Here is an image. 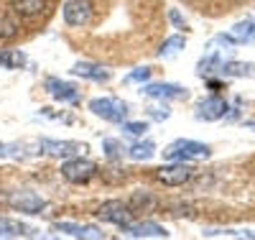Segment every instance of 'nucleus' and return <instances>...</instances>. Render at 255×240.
Masks as SVG:
<instances>
[{
    "label": "nucleus",
    "mask_w": 255,
    "mask_h": 240,
    "mask_svg": "<svg viewBox=\"0 0 255 240\" xmlns=\"http://www.w3.org/2000/svg\"><path fill=\"white\" fill-rule=\"evenodd\" d=\"M220 74L222 77H250V79H255V64H248V61H225L220 67Z\"/></svg>",
    "instance_id": "17"
},
{
    "label": "nucleus",
    "mask_w": 255,
    "mask_h": 240,
    "mask_svg": "<svg viewBox=\"0 0 255 240\" xmlns=\"http://www.w3.org/2000/svg\"><path fill=\"white\" fill-rule=\"evenodd\" d=\"M133 210L130 205H125L120 200H108V202H102L100 210H97V217L102 223H110V225H118V228H125V225H130L133 223Z\"/></svg>",
    "instance_id": "3"
},
{
    "label": "nucleus",
    "mask_w": 255,
    "mask_h": 240,
    "mask_svg": "<svg viewBox=\"0 0 255 240\" xmlns=\"http://www.w3.org/2000/svg\"><path fill=\"white\" fill-rule=\"evenodd\" d=\"M123 238H130V240H140V238H168V230L158 223H130L123 228Z\"/></svg>",
    "instance_id": "11"
},
{
    "label": "nucleus",
    "mask_w": 255,
    "mask_h": 240,
    "mask_svg": "<svg viewBox=\"0 0 255 240\" xmlns=\"http://www.w3.org/2000/svg\"><path fill=\"white\" fill-rule=\"evenodd\" d=\"M209 156H212V148L207 143L186 141V138L168 143L166 151H163V159H168V161H204Z\"/></svg>",
    "instance_id": "1"
},
{
    "label": "nucleus",
    "mask_w": 255,
    "mask_h": 240,
    "mask_svg": "<svg viewBox=\"0 0 255 240\" xmlns=\"http://www.w3.org/2000/svg\"><path fill=\"white\" fill-rule=\"evenodd\" d=\"M156 177L166 187H181V184H186L191 177H194V169L186 166L184 161H174V164H168V166H161L156 171Z\"/></svg>",
    "instance_id": "8"
},
{
    "label": "nucleus",
    "mask_w": 255,
    "mask_h": 240,
    "mask_svg": "<svg viewBox=\"0 0 255 240\" xmlns=\"http://www.w3.org/2000/svg\"><path fill=\"white\" fill-rule=\"evenodd\" d=\"M168 18H171V23H174L176 28H186V20L179 15V10H176V8H171V10H168Z\"/></svg>",
    "instance_id": "28"
},
{
    "label": "nucleus",
    "mask_w": 255,
    "mask_h": 240,
    "mask_svg": "<svg viewBox=\"0 0 255 240\" xmlns=\"http://www.w3.org/2000/svg\"><path fill=\"white\" fill-rule=\"evenodd\" d=\"M151 115H153L156 120H166L168 115H171V110H166V107H163V110H158V107H153V110H151Z\"/></svg>",
    "instance_id": "29"
},
{
    "label": "nucleus",
    "mask_w": 255,
    "mask_h": 240,
    "mask_svg": "<svg viewBox=\"0 0 255 240\" xmlns=\"http://www.w3.org/2000/svg\"><path fill=\"white\" fill-rule=\"evenodd\" d=\"M204 238H240V240H255L253 230H204Z\"/></svg>",
    "instance_id": "23"
},
{
    "label": "nucleus",
    "mask_w": 255,
    "mask_h": 240,
    "mask_svg": "<svg viewBox=\"0 0 255 240\" xmlns=\"http://www.w3.org/2000/svg\"><path fill=\"white\" fill-rule=\"evenodd\" d=\"M8 205L18 212H26V215H41V210L46 207V200L33 189H18V192L8 194Z\"/></svg>",
    "instance_id": "5"
},
{
    "label": "nucleus",
    "mask_w": 255,
    "mask_h": 240,
    "mask_svg": "<svg viewBox=\"0 0 255 240\" xmlns=\"http://www.w3.org/2000/svg\"><path fill=\"white\" fill-rule=\"evenodd\" d=\"M92 15H95V5L92 0H67L64 3V20L69 26H90L92 23Z\"/></svg>",
    "instance_id": "6"
},
{
    "label": "nucleus",
    "mask_w": 255,
    "mask_h": 240,
    "mask_svg": "<svg viewBox=\"0 0 255 240\" xmlns=\"http://www.w3.org/2000/svg\"><path fill=\"white\" fill-rule=\"evenodd\" d=\"M227 38L232 43H255V18H245L230 28Z\"/></svg>",
    "instance_id": "15"
},
{
    "label": "nucleus",
    "mask_w": 255,
    "mask_h": 240,
    "mask_svg": "<svg viewBox=\"0 0 255 240\" xmlns=\"http://www.w3.org/2000/svg\"><path fill=\"white\" fill-rule=\"evenodd\" d=\"M140 92L153 100H184L189 95L186 87L174 84V82H148V84H143Z\"/></svg>",
    "instance_id": "9"
},
{
    "label": "nucleus",
    "mask_w": 255,
    "mask_h": 240,
    "mask_svg": "<svg viewBox=\"0 0 255 240\" xmlns=\"http://www.w3.org/2000/svg\"><path fill=\"white\" fill-rule=\"evenodd\" d=\"M61 177L69 184H87L90 179L97 177V164L90 159H82V156L67 159L61 164Z\"/></svg>",
    "instance_id": "2"
},
{
    "label": "nucleus",
    "mask_w": 255,
    "mask_h": 240,
    "mask_svg": "<svg viewBox=\"0 0 255 240\" xmlns=\"http://www.w3.org/2000/svg\"><path fill=\"white\" fill-rule=\"evenodd\" d=\"M36 228L20 223V220H10V217H0V238H28L33 235Z\"/></svg>",
    "instance_id": "16"
},
{
    "label": "nucleus",
    "mask_w": 255,
    "mask_h": 240,
    "mask_svg": "<svg viewBox=\"0 0 255 240\" xmlns=\"http://www.w3.org/2000/svg\"><path fill=\"white\" fill-rule=\"evenodd\" d=\"M54 233L69 235V238H79V240H102L105 233L97 225H77V223H54L51 225Z\"/></svg>",
    "instance_id": "10"
},
{
    "label": "nucleus",
    "mask_w": 255,
    "mask_h": 240,
    "mask_svg": "<svg viewBox=\"0 0 255 240\" xmlns=\"http://www.w3.org/2000/svg\"><path fill=\"white\" fill-rule=\"evenodd\" d=\"M230 110L227 107V102L222 100V97H217V95H212V97H204L199 105H197V120H207V123H212V120H220V118H225V113Z\"/></svg>",
    "instance_id": "12"
},
{
    "label": "nucleus",
    "mask_w": 255,
    "mask_h": 240,
    "mask_svg": "<svg viewBox=\"0 0 255 240\" xmlns=\"http://www.w3.org/2000/svg\"><path fill=\"white\" fill-rule=\"evenodd\" d=\"M3 154H5V146H3V143H0V156H3Z\"/></svg>",
    "instance_id": "31"
},
{
    "label": "nucleus",
    "mask_w": 255,
    "mask_h": 240,
    "mask_svg": "<svg viewBox=\"0 0 255 240\" xmlns=\"http://www.w3.org/2000/svg\"><path fill=\"white\" fill-rule=\"evenodd\" d=\"M41 148H44V154L56 156V159H74V156H84L90 151L87 143H79V141H51V138L41 141Z\"/></svg>",
    "instance_id": "7"
},
{
    "label": "nucleus",
    "mask_w": 255,
    "mask_h": 240,
    "mask_svg": "<svg viewBox=\"0 0 255 240\" xmlns=\"http://www.w3.org/2000/svg\"><path fill=\"white\" fill-rule=\"evenodd\" d=\"M72 74H77L82 79H92V82H108L113 77L102 64H95V61H77L72 67Z\"/></svg>",
    "instance_id": "14"
},
{
    "label": "nucleus",
    "mask_w": 255,
    "mask_h": 240,
    "mask_svg": "<svg viewBox=\"0 0 255 240\" xmlns=\"http://www.w3.org/2000/svg\"><path fill=\"white\" fill-rule=\"evenodd\" d=\"M184 46H186V38H184V36H171V38H166V41L161 43L158 56H174V54H179Z\"/></svg>",
    "instance_id": "22"
},
{
    "label": "nucleus",
    "mask_w": 255,
    "mask_h": 240,
    "mask_svg": "<svg viewBox=\"0 0 255 240\" xmlns=\"http://www.w3.org/2000/svg\"><path fill=\"white\" fill-rule=\"evenodd\" d=\"M128 205H130L133 212H148V210H153V207H156V200H153L148 192L140 189V192H133V200L128 202Z\"/></svg>",
    "instance_id": "21"
},
{
    "label": "nucleus",
    "mask_w": 255,
    "mask_h": 240,
    "mask_svg": "<svg viewBox=\"0 0 255 240\" xmlns=\"http://www.w3.org/2000/svg\"><path fill=\"white\" fill-rule=\"evenodd\" d=\"M145 130H148V123H143V120H123V133L133 136V138L145 136Z\"/></svg>",
    "instance_id": "25"
},
{
    "label": "nucleus",
    "mask_w": 255,
    "mask_h": 240,
    "mask_svg": "<svg viewBox=\"0 0 255 240\" xmlns=\"http://www.w3.org/2000/svg\"><path fill=\"white\" fill-rule=\"evenodd\" d=\"M18 33V20L8 13H0V38H13Z\"/></svg>",
    "instance_id": "24"
},
{
    "label": "nucleus",
    "mask_w": 255,
    "mask_h": 240,
    "mask_svg": "<svg viewBox=\"0 0 255 240\" xmlns=\"http://www.w3.org/2000/svg\"><path fill=\"white\" fill-rule=\"evenodd\" d=\"M151 74H153V69H151V67H138V69H133L130 74L125 77V84H135V82H148V79H151Z\"/></svg>",
    "instance_id": "26"
},
{
    "label": "nucleus",
    "mask_w": 255,
    "mask_h": 240,
    "mask_svg": "<svg viewBox=\"0 0 255 240\" xmlns=\"http://www.w3.org/2000/svg\"><path fill=\"white\" fill-rule=\"evenodd\" d=\"M102 148H105V154H108V159H113V161L120 159V156H123V151H125L115 138H105V141H102Z\"/></svg>",
    "instance_id": "27"
},
{
    "label": "nucleus",
    "mask_w": 255,
    "mask_h": 240,
    "mask_svg": "<svg viewBox=\"0 0 255 240\" xmlns=\"http://www.w3.org/2000/svg\"><path fill=\"white\" fill-rule=\"evenodd\" d=\"M28 56L18 49H0V69H23Z\"/></svg>",
    "instance_id": "18"
},
{
    "label": "nucleus",
    "mask_w": 255,
    "mask_h": 240,
    "mask_svg": "<svg viewBox=\"0 0 255 240\" xmlns=\"http://www.w3.org/2000/svg\"><path fill=\"white\" fill-rule=\"evenodd\" d=\"M248 130H255V120H250V123H248Z\"/></svg>",
    "instance_id": "30"
},
{
    "label": "nucleus",
    "mask_w": 255,
    "mask_h": 240,
    "mask_svg": "<svg viewBox=\"0 0 255 240\" xmlns=\"http://www.w3.org/2000/svg\"><path fill=\"white\" fill-rule=\"evenodd\" d=\"M46 0H13V10L20 15H38L44 13Z\"/></svg>",
    "instance_id": "20"
},
{
    "label": "nucleus",
    "mask_w": 255,
    "mask_h": 240,
    "mask_svg": "<svg viewBox=\"0 0 255 240\" xmlns=\"http://www.w3.org/2000/svg\"><path fill=\"white\" fill-rule=\"evenodd\" d=\"M128 156H130L133 161H151L156 156V146L151 141H143V143H133L130 148H128Z\"/></svg>",
    "instance_id": "19"
},
{
    "label": "nucleus",
    "mask_w": 255,
    "mask_h": 240,
    "mask_svg": "<svg viewBox=\"0 0 255 240\" xmlns=\"http://www.w3.org/2000/svg\"><path fill=\"white\" fill-rule=\"evenodd\" d=\"M90 110L108 123H123L128 118V105L118 97H97L90 102Z\"/></svg>",
    "instance_id": "4"
},
{
    "label": "nucleus",
    "mask_w": 255,
    "mask_h": 240,
    "mask_svg": "<svg viewBox=\"0 0 255 240\" xmlns=\"http://www.w3.org/2000/svg\"><path fill=\"white\" fill-rule=\"evenodd\" d=\"M46 92L59 100V102H77L79 100V90L72 84V82H64V79H56V77H49L46 79Z\"/></svg>",
    "instance_id": "13"
}]
</instances>
